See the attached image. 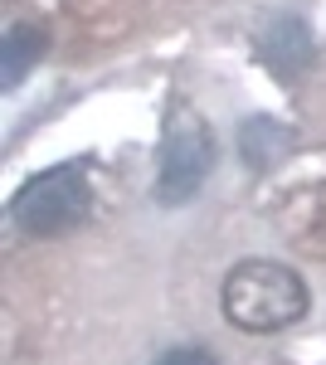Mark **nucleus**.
I'll use <instances>...</instances> for the list:
<instances>
[{
  "instance_id": "39448f33",
  "label": "nucleus",
  "mask_w": 326,
  "mask_h": 365,
  "mask_svg": "<svg viewBox=\"0 0 326 365\" xmlns=\"http://www.w3.org/2000/svg\"><path fill=\"white\" fill-rule=\"evenodd\" d=\"M292 132L282 127V122H272V117H253L244 127V156H248V166L253 170H268V166H277L287 151H292Z\"/></svg>"
},
{
  "instance_id": "f03ea898",
  "label": "nucleus",
  "mask_w": 326,
  "mask_h": 365,
  "mask_svg": "<svg viewBox=\"0 0 326 365\" xmlns=\"http://www.w3.org/2000/svg\"><path fill=\"white\" fill-rule=\"evenodd\" d=\"M93 210V190H88V170L78 161L68 166H49L39 170L34 180H25L15 200H10V220L20 234H34V239H54V234H68L78 229Z\"/></svg>"
},
{
  "instance_id": "7ed1b4c3",
  "label": "nucleus",
  "mask_w": 326,
  "mask_h": 365,
  "mask_svg": "<svg viewBox=\"0 0 326 365\" xmlns=\"http://www.w3.org/2000/svg\"><path fill=\"white\" fill-rule=\"evenodd\" d=\"M215 132L210 122L190 108H175L165 117V132H161V170H156V195L161 205H185V200L210 180L215 170Z\"/></svg>"
},
{
  "instance_id": "f257e3e1",
  "label": "nucleus",
  "mask_w": 326,
  "mask_h": 365,
  "mask_svg": "<svg viewBox=\"0 0 326 365\" xmlns=\"http://www.w3.org/2000/svg\"><path fill=\"white\" fill-rule=\"evenodd\" d=\"M219 307H224L229 327H239L248 336H272V331H287V327H297L307 317L312 292H307L302 273H292L287 263L244 258V263L229 268Z\"/></svg>"
},
{
  "instance_id": "0eeeda50",
  "label": "nucleus",
  "mask_w": 326,
  "mask_h": 365,
  "mask_svg": "<svg viewBox=\"0 0 326 365\" xmlns=\"http://www.w3.org/2000/svg\"><path fill=\"white\" fill-rule=\"evenodd\" d=\"M156 365H219L215 351H205V346H170L156 356Z\"/></svg>"
},
{
  "instance_id": "20e7f679",
  "label": "nucleus",
  "mask_w": 326,
  "mask_h": 365,
  "mask_svg": "<svg viewBox=\"0 0 326 365\" xmlns=\"http://www.w3.org/2000/svg\"><path fill=\"white\" fill-rule=\"evenodd\" d=\"M263 63H268L272 73H282L287 83L297 78L302 68L312 63V54H317V44H312V29L302 25L297 15H277L268 29H263Z\"/></svg>"
},
{
  "instance_id": "423d86ee",
  "label": "nucleus",
  "mask_w": 326,
  "mask_h": 365,
  "mask_svg": "<svg viewBox=\"0 0 326 365\" xmlns=\"http://www.w3.org/2000/svg\"><path fill=\"white\" fill-rule=\"evenodd\" d=\"M44 44H49V34L39 25H15L5 34V88H15L20 78L29 73V63L44 54Z\"/></svg>"
}]
</instances>
